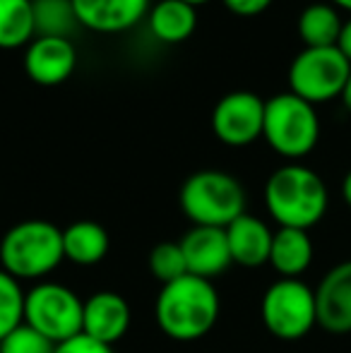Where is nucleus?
I'll return each mask as SVG.
<instances>
[{
  "label": "nucleus",
  "instance_id": "nucleus-3",
  "mask_svg": "<svg viewBox=\"0 0 351 353\" xmlns=\"http://www.w3.org/2000/svg\"><path fill=\"white\" fill-rule=\"evenodd\" d=\"M63 260V231L46 219L14 223L0 241V267L17 281L43 279Z\"/></svg>",
  "mask_w": 351,
  "mask_h": 353
},
{
  "label": "nucleus",
  "instance_id": "nucleus-2",
  "mask_svg": "<svg viewBox=\"0 0 351 353\" xmlns=\"http://www.w3.org/2000/svg\"><path fill=\"white\" fill-rule=\"evenodd\" d=\"M328 202L325 181L313 168L301 163L277 168L265 183V207L279 228L308 231L323 221Z\"/></svg>",
  "mask_w": 351,
  "mask_h": 353
},
{
  "label": "nucleus",
  "instance_id": "nucleus-28",
  "mask_svg": "<svg viewBox=\"0 0 351 353\" xmlns=\"http://www.w3.org/2000/svg\"><path fill=\"white\" fill-rule=\"evenodd\" d=\"M342 197H344V202H347V207L351 210V171L344 176V181H342Z\"/></svg>",
  "mask_w": 351,
  "mask_h": 353
},
{
  "label": "nucleus",
  "instance_id": "nucleus-18",
  "mask_svg": "<svg viewBox=\"0 0 351 353\" xmlns=\"http://www.w3.org/2000/svg\"><path fill=\"white\" fill-rule=\"evenodd\" d=\"M150 29L159 41L181 43L192 37L197 27L195 5L185 0H159L150 10Z\"/></svg>",
  "mask_w": 351,
  "mask_h": 353
},
{
  "label": "nucleus",
  "instance_id": "nucleus-16",
  "mask_svg": "<svg viewBox=\"0 0 351 353\" xmlns=\"http://www.w3.org/2000/svg\"><path fill=\"white\" fill-rule=\"evenodd\" d=\"M313 255L315 248L308 231H301V228H279V231H274L270 265L274 267V272L281 279H299L310 267Z\"/></svg>",
  "mask_w": 351,
  "mask_h": 353
},
{
  "label": "nucleus",
  "instance_id": "nucleus-5",
  "mask_svg": "<svg viewBox=\"0 0 351 353\" xmlns=\"http://www.w3.org/2000/svg\"><path fill=\"white\" fill-rule=\"evenodd\" d=\"M263 137L279 157L301 159L310 154L320 140V118L313 103L294 92L267 99Z\"/></svg>",
  "mask_w": 351,
  "mask_h": 353
},
{
  "label": "nucleus",
  "instance_id": "nucleus-20",
  "mask_svg": "<svg viewBox=\"0 0 351 353\" xmlns=\"http://www.w3.org/2000/svg\"><path fill=\"white\" fill-rule=\"evenodd\" d=\"M34 37V0H0V48L24 46Z\"/></svg>",
  "mask_w": 351,
  "mask_h": 353
},
{
  "label": "nucleus",
  "instance_id": "nucleus-22",
  "mask_svg": "<svg viewBox=\"0 0 351 353\" xmlns=\"http://www.w3.org/2000/svg\"><path fill=\"white\" fill-rule=\"evenodd\" d=\"M24 322V291L12 274L0 267V339Z\"/></svg>",
  "mask_w": 351,
  "mask_h": 353
},
{
  "label": "nucleus",
  "instance_id": "nucleus-30",
  "mask_svg": "<svg viewBox=\"0 0 351 353\" xmlns=\"http://www.w3.org/2000/svg\"><path fill=\"white\" fill-rule=\"evenodd\" d=\"M334 5H337V8H342V10H349L351 12V0H332Z\"/></svg>",
  "mask_w": 351,
  "mask_h": 353
},
{
  "label": "nucleus",
  "instance_id": "nucleus-27",
  "mask_svg": "<svg viewBox=\"0 0 351 353\" xmlns=\"http://www.w3.org/2000/svg\"><path fill=\"white\" fill-rule=\"evenodd\" d=\"M339 51L347 56V61L351 63V19H347L342 27V34H339V43H337Z\"/></svg>",
  "mask_w": 351,
  "mask_h": 353
},
{
  "label": "nucleus",
  "instance_id": "nucleus-10",
  "mask_svg": "<svg viewBox=\"0 0 351 353\" xmlns=\"http://www.w3.org/2000/svg\"><path fill=\"white\" fill-rule=\"evenodd\" d=\"M77 65V51L68 37H34L24 53V72L41 87L63 84Z\"/></svg>",
  "mask_w": 351,
  "mask_h": 353
},
{
  "label": "nucleus",
  "instance_id": "nucleus-19",
  "mask_svg": "<svg viewBox=\"0 0 351 353\" xmlns=\"http://www.w3.org/2000/svg\"><path fill=\"white\" fill-rule=\"evenodd\" d=\"M342 27L344 22L337 8L328 3H313L299 14V37L305 43V48L337 46Z\"/></svg>",
  "mask_w": 351,
  "mask_h": 353
},
{
  "label": "nucleus",
  "instance_id": "nucleus-4",
  "mask_svg": "<svg viewBox=\"0 0 351 353\" xmlns=\"http://www.w3.org/2000/svg\"><path fill=\"white\" fill-rule=\"evenodd\" d=\"M181 210L192 226L226 228L245 214V190L231 173L219 168H202L181 185Z\"/></svg>",
  "mask_w": 351,
  "mask_h": 353
},
{
  "label": "nucleus",
  "instance_id": "nucleus-25",
  "mask_svg": "<svg viewBox=\"0 0 351 353\" xmlns=\"http://www.w3.org/2000/svg\"><path fill=\"white\" fill-rule=\"evenodd\" d=\"M53 353H113V346L101 344V341L92 339L87 334H77L72 339L58 344Z\"/></svg>",
  "mask_w": 351,
  "mask_h": 353
},
{
  "label": "nucleus",
  "instance_id": "nucleus-23",
  "mask_svg": "<svg viewBox=\"0 0 351 353\" xmlns=\"http://www.w3.org/2000/svg\"><path fill=\"white\" fill-rule=\"evenodd\" d=\"M147 265H150V272L154 274V279L161 281V286L188 274L185 255L181 250V243H171V241L157 243L150 250Z\"/></svg>",
  "mask_w": 351,
  "mask_h": 353
},
{
  "label": "nucleus",
  "instance_id": "nucleus-14",
  "mask_svg": "<svg viewBox=\"0 0 351 353\" xmlns=\"http://www.w3.org/2000/svg\"><path fill=\"white\" fill-rule=\"evenodd\" d=\"M75 17L92 32H126L150 14V0H72Z\"/></svg>",
  "mask_w": 351,
  "mask_h": 353
},
{
  "label": "nucleus",
  "instance_id": "nucleus-13",
  "mask_svg": "<svg viewBox=\"0 0 351 353\" xmlns=\"http://www.w3.org/2000/svg\"><path fill=\"white\" fill-rule=\"evenodd\" d=\"M132 312L128 301L116 291H99L85 301L82 315V334L113 346L130 330Z\"/></svg>",
  "mask_w": 351,
  "mask_h": 353
},
{
  "label": "nucleus",
  "instance_id": "nucleus-1",
  "mask_svg": "<svg viewBox=\"0 0 351 353\" xmlns=\"http://www.w3.org/2000/svg\"><path fill=\"white\" fill-rule=\"evenodd\" d=\"M219 293L214 283L185 274L164 283L157 296V325L174 341H197L219 320Z\"/></svg>",
  "mask_w": 351,
  "mask_h": 353
},
{
  "label": "nucleus",
  "instance_id": "nucleus-21",
  "mask_svg": "<svg viewBox=\"0 0 351 353\" xmlns=\"http://www.w3.org/2000/svg\"><path fill=\"white\" fill-rule=\"evenodd\" d=\"M34 19H37V37L70 39L72 24H80L72 0H34Z\"/></svg>",
  "mask_w": 351,
  "mask_h": 353
},
{
  "label": "nucleus",
  "instance_id": "nucleus-8",
  "mask_svg": "<svg viewBox=\"0 0 351 353\" xmlns=\"http://www.w3.org/2000/svg\"><path fill=\"white\" fill-rule=\"evenodd\" d=\"M351 63L337 46L303 48L291 61L289 92L305 99L308 103H323L342 97L349 79Z\"/></svg>",
  "mask_w": 351,
  "mask_h": 353
},
{
  "label": "nucleus",
  "instance_id": "nucleus-17",
  "mask_svg": "<svg viewBox=\"0 0 351 353\" xmlns=\"http://www.w3.org/2000/svg\"><path fill=\"white\" fill-rule=\"evenodd\" d=\"M108 248H111V238H108L106 228L97 221L82 219V221H75L68 228H63L66 260L75 262L80 267L99 265L108 255Z\"/></svg>",
  "mask_w": 351,
  "mask_h": 353
},
{
  "label": "nucleus",
  "instance_id": "nucleus-15",
  "mask_svg": "<svg viewBox=\"0 0 351 353\" xmlns=\"http://www.w3.org/2000/svg\"><path fill=\"white\" fill-rule=\"evenodd\" d=\"M224 231H226V241H229V252L234 265L263 267L270 262L274 231H270V226H267L263 219L245 212L236 221H231Z\"/></svg>",
  "mask_w": 351,
  "mask_h": 353
},
{
  "label": "nucleus",
  "instance_id": "nucleus-9",
  "mask_svg": "<svg viewBox=\"0 0 351 353\" xmlns=\"http://www.w3.org/2000/svg\"><path fill=\"white\" fill-rule=\"evenodd\" d=\"M265 99L255 92L236 89L217 101L212 111V130L229 147H245L263 137Z\"/></svg>",
  "mask_w": 351,
  "mask_h": 353
},
{
  "label": "nucleus",
  "instance_id": "nucleus-26",
  "mask_svg": "<svg viewBox=\"0 0 351 353\" xmlns=\"http://www.w3.org/2000/svg\"><path fill=\"white\" fill-rule=\"evenodd\" d=\"M274 0H224V5L239 17H255V14L265 12Z\"/></svg>",
  "mask_w": 351,
  "mask_h": 353
},
{
  "label": "nucleus",
  "instance_id": "nucleus-12",
  "mask_svg": "<svg viewBox=\"0 0 351 353\" xmlns=\"http://www.w3.org/2000/svg\"><path fill=\"white\" fill-rule=\"evenodd\" d=\"M318 327L328 334H351V260L339 262L315 288Z\"/></svg>",
  "mask_w": 351,
  "mask_h": 353
},
{
  "label": "nucleus",
  "instance_id": "nucleus-7",
  "mask_svg": "<svg viewBox=\"0 0 351 353\" xmlns=\"http://www.w3.org/2000/svg\"><path fill=\"white\" fill-rule=\"evenodd\" d=\"M263 325L281 341H299L318 325L315 291L301 279H277L260 303Z\"/></svg>",
  "mask_w": 351,
  "mask_h": 353
},
{
  "label": "nucleus",
  "instance_id": "nucleus-6",
  "mask_svg": "<svg viewBox=\"0 0 351 353\" xmlns=\"http://www.w3.org/2000/svg\"><path fill=\"white\" fill-rule=\"evenodd\" d=\"M85 301L72 288L56 281H39L24 293V322L53 344L82 334Z\"/></svg>",
  "mask_w": 351,
  "mask_h": 353
},
{
  "label": "nucleus",
  "instance_id": "nucleus-24",
  "mask_svg": "<svg viewBox=\"0 0 351 353\" xmlns=\"http://www.w3.org/2000/svg\"><path fill=\"white\" fill-rule=\"evenodd\" d=\"M53 351H56V344L51 339H46L41 332L29 327L27 322L14 327L5 339H0V353H53Z\"/></svg>",
  "mask_w": 351,
  "mask_h": 353
},
{
  "label": "nucleus",
  "instance_id": "nucleus-29",
  "mask_svg": "<svg viewBox=\"0 0 351 353\" xmlns=\"http://www.w3.org/2000/svg\"><path fill=\"white\" fill-rule=\"evenodd\" d=\"M342 101H344V106H347V111L351 113V72H349V79H347V84H344V92H342Z\"/></svg>",
  "mask_w": 351,
  "mask_h": 353
},
{
  "label": "nucleus",
  "instance_id": "nucleus-31",
  "mask_svg": "<svg viewBox=\"0 0 351 353\" xmlns=\"http://www.w3.org/2000/svg\"><path fill=\"white\" fill-rule=\"evenodd\" d=\"M185 3H190V5H195V8H197V5H202V3H207V0H185Z\"/></svg>",
  "mask_w": 351,
  "mask_h": 353
},
{
  "label": "nucleus",
  "instance_id": "nucleus-11",
  "mask_svg": "<svg viewBox=\"0 0 351 353\" xmlns=\"http://www.w3.org/2000/svg\"><path fill=\"white\" fill-rule=\"evenodd\" d=\"M178 243H181V250L185 255L188 274L192 276L212 281L234 265L224 228L192 226Z\"/></svg>",
  "mask_w": 351,
  "mask_h": 353
}]
</instances>
